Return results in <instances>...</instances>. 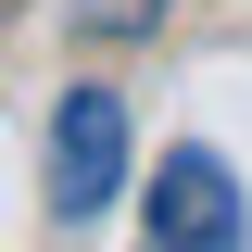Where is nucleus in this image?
Returning <instances> with one entry per match:
<instances>
[{"label":"nucleus","instance_id":"obj_1","mask_svg":"<svg viewBox=\"0 0 252 252\" xmlns=\"http://www.w3.org/2000/svg\"><path fill=\"white\" fill-rule=\"evenodd\" d=\"M51 227H101L126 202V89H63L51 101V177H38Z\"/></svg>","mask_w":252,"mask_h":252},{"label":"nucleus","instance_id":"obj_2","mask_svg":"<svg viewBox=\"0 0 252 252\" xmlns=\"http://www.w3.org/2000/svg\"><path fill=\"white\" fill-rule=\"evenodd\" d=\"M139 202H152V252H240V240H252L240 177H227V152H202V139H177Z\"/></svg>","mask_w":252,"mask_h":252},{"label":"nucleus","instance_id":"obj_3","mask_svg":"<svg viewBox=\"0 0 252 252\" xmlns=\"http://www.w3.org/2000/svg\"><path fill=\"white\" fill-rule=\"evenodd\" d=\"M164 0H76V38H152Z\"/></svg>","mask_w":252,"mask_h":252}]
</instances>
